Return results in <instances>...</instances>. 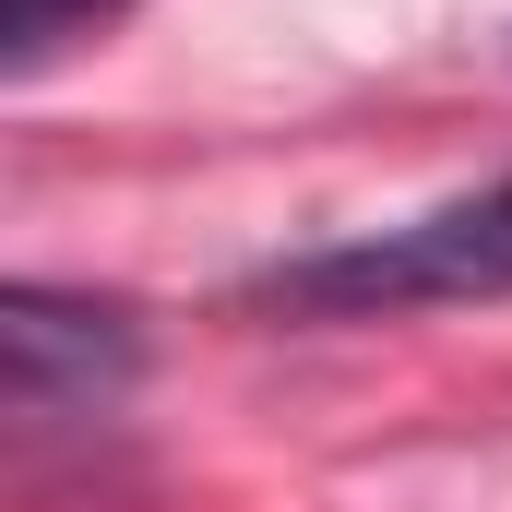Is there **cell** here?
I'll use <instances>...</instances> for the list:
<instances>
[{
  "label": "cell",
  "mask_w": 512,
  "mask_h": 512,
  "mask_svg": "<svg viewBox=\"0 0 512 512\" xmlns=\"http://www.w3.org/2000/svg\"><path fill=\"white\" fill-rule=\"evenodd\" d=\"M262 310H298V322H393V310H465V298H512V179L465 191V203H429L405 227L370 239H334V251H298L251 274Z\"/></svg>",
  "instance_id": "obj_1"
},
{
  "label": "cell",
  "mask_w": 512,
  "mask_h": 512,
  "mask_svg": "<svg viewBox=\"0 0 512 512\" xmlns=\"http://www.w3.org/2000/svg\"><path fill=\"white\" fill-rule=\"evenodd\" d=\"M143 358L120 298H72V286H12L0 310V370H12V417H72L108 405Z\"/></svg>",
  "instance_id": "obj_2"
},
{
  "label": "cell",
  "mask_w": 512,
  "mask_h": 512,
  "mask_svg": "<svg viewBox=\"0 0 512 512\" xmlns=\"http://www.w3.org/2000/svg\"><path fill=\"white\" fill-rule=\"evenodd\" d=\"M96 12H120V0H0V60L36 72V60H48L60 36H84Z\"/></svg>",
  "instance_id": "obj_3"
}]
</instances>
